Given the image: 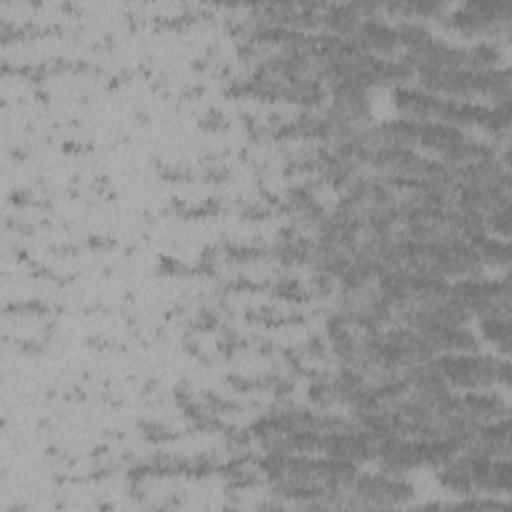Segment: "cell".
<instances>
[{
    "mask_svg": "<svg viewBox=\"0 0 512 512\" xmlns=\"http://www.w3.org/2000/svg\"><path fill=\"white\" fill-rule=\"evenodd\" d=\"M444 378L458 386H490L492 382H508L510 364L490 356H442L432 364Z\"/></svg>",
    "mask_w": 512,
    "mask_h": 512,
    "instance_id": "6da1fadb",
    "label": "cell"
}]
</instances>
